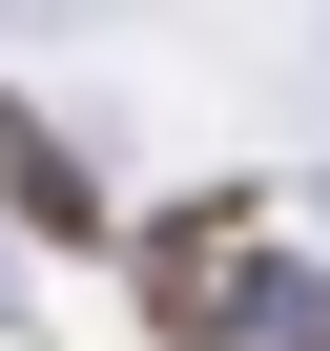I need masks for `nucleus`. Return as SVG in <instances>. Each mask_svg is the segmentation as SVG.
Segmentation results:
<instances>
[{
    "mask_svg": "<svg viewBox=\"0 0 330 351\" xmlns=\"http://www.w3.org/2000/svg\"><path fill=\"white\" fill-rule=\"evenodd\" d=\"M124 289H144V351H268L289 289H268V186H186L124 228Z\"/></svg>",
    "mask_w": 330,
    "mask_h": 351,
    "instance_id": "nucleus-1",
    "label": "nucleus"
},
{
    "mask_svg": "<svg viewBox=\"0 0 330 351\" xmlns=\"http://www.w3.org/2000/svg\"><path fill=\"white\" fill-rule=\"evenodd\" d=\"M0 228H42V248H103V186H83V145L0 83Z\"/></svg>",
    "mask_w": 330,
    "mask_h": 351,
    "instance_id": "nucleus-2",
    "label": "nucleus"
},
{
    "mask_svg": "<svg viewBox=\"0 0 330 351\" xmlns=\"http://www.w3.org/2000/svg\"><path fill=\"white\" fill-rule=\"evenodd\" d=\"M268 351H330V310H289V330H268Z\"/></svg>",
    "mask_w": 330,
    "mask_h": 351,
    "instance_id": "nucleus-3",
    "label": "nucleus"
}]
</instances>
